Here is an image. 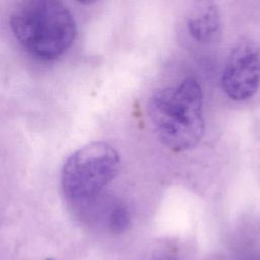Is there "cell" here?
I'll use <instances>...</instances> for the list:
<instances>
[{
    "instance_id": "obj_1",
    "label": "cell",
    "mask_w": 260,
    "mask_h": 260,
    "mask_svg": "<svg viewBox=\"0 0 260 260\" xmlns=\"http://www.w3.org/2000/svg\"><path fill=\"white\" fill-rule=\"evenodd\" d=\"M147 113L157 138L173 151L194 148L204 134L203 93L195 78L154 91L148 100Z\"/></svg>"
},
{
    "instance_id": "obj_2",
    "label": "cell",
    "mask_w": 260,
    "mask_h": 260,
    "mask_svg": "<svg viewBox=\"0 0 260 260\" xmlns=\"http://www.w3.org/2000/svg\"><path fill=\"white\" fill-rule=\"evenodd\" d=\"M9 23L14 38L31 57L53 61L64 55L76 37L70 10L54 0H26L13 8Z\"/></svg>"
},
{
    "instance_id": "obj_3",
    "label": "cell",
    "mask_w": 260,
    "mask_h": 260,
    "mask_svg": "<svg viewBox=\"0 0 260 260\" xmlns=\"http://www.w3.org/2000/svg\"><path fill=\"white\" fill-rule=\"evenodd\" d=\"M120 169L117 150L105 141L90 142L74 151L61 172V187L74 207L94 200L116 178Z\"/></svg>"
},
{
    "instance_id": "obj_4",
    "label": "cell",
    "mask_w": 260,
    "mask_h": 260,
    "mask_svg": "<svg viewBox=\"0 0 260 260\" xmlns=\"http://www.w3.org/2000/svg\"><path fill=\"white\" fill-rule=\"evenodd\" d=\"M221 84L234 101H245L255 94L260 85V50L254 42L242 40L232 49Z\"/></svg>"
},
{
    "instance_id": "obj_5",
    "label": "cell",
    "mask_w": 260,
    "mask_h": 260,
    "mask_svg": "<svg viewBox=\"0 0 260 260\" xmlns=\"http://www.w3.org/2000/svg\"><path fill=\"white\" fill-rule=\"evenodd\" d=\"M190 36L201 44L214 42L220 31V14L214 2H198L187 16Z\"/></svg>"
},
{
    "instance_id": "obj_6",
    "label": "cell",
    "mask_w": 260,
    "mask_h": 260,
    "mask_svg": "<svg viewBox=\"0 0 260 260\" xmlns=\"http://www.w3.org/2000/svg\"><path fill=\"white\" fill-rule=\"evenodd\" d=\"M107 228L113 234H122L131 224V215L128 207L124 203L113 204L108 212Z\"/></svg>"
},
{
    "instance_id": "obj_7",
    "label": "cell",
    "mask_w": 260,
    "mask_h": 260,
    "mask_svg": "<svg viewBox=\"0 0 260 260\" xmlns=\"http://www.w3.org/2000/svg\"><path fill=\"white\" fill-rule=\"evenodd\" d=\"M241 260H260V257L256 254L249 253L248 255H245Z\"/></svg>"
},
{
    "instance_id": "obj_8",
    "label": "cell",
    "mask_w": 260,
    "mask_h": 260,
    "mask_svg": "<svg viewBox=\"0 0 260 260\" xmlns=\"http://www.w3.org/2000/svg\"><path fill=\"white\" fill-rule=\"evenodd\" d=\"M48 260H52V259H48Z\"/></svg>"
}]
</instances>
